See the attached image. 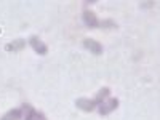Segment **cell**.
<instances>
[{
  "instance_id": "cell-1",
  "label": "cell",
  "mask_w": 160,
  "mask_h": 120,
  "mask_svg": "<svg viewBox=\"0 0 160 120\" xmlns=\"http://www.w3.org/2000/svg\"><path fill=\"white\" fill-rule=\"evenodd\" d=\"M117 108H118V99L117 98H109V99H106L102 104L98 106V112L101 115H108L112 111H115Z\"/></svg>"
},
{
  "instance_id": "cell-2",
  "label": "cell",
  "mask_w": 160,
  "mask_h": 120,
  "mask_svg": "<svg viewBox=\"0 0 160 120\" xmlns=\"http://www.w3.org/2000/svg\"><path fill=\"white\" fill-rule=\"evenodd\" d=\"M29 45L34 48V51L37 53V55H42V56H45L47 53H48V47L40 40L37 35H32L31 38H29Z\"/></svg>"
},
{
  "instance_id": "cell-3",
  "label": "cell",
  "mask_w": 160,
  "mask_h": 120,
  "mask_svg": "<svg viewBox=\"0 0 160 120\" xmlns=\"http://www.w3.org/2000/svg\"><path fill=\"white\" fill-rule=\"evenodd\" d=\"M21 109H22V112H26V114H24V120H47V117H45L42 112L32 109L29 104H24Z\"/></svg>"
},
{
  "instance_id": "cell-4",
  "label": "cell",
  "mask_w": 160,
  "mask_h": 120,
  "mask_svg": "<svg viewBox=\"0 0 160 120\" xmlns=\"http://www.w3.org/2000/svg\"><path fill=\"white\" fill-rule=\"evenodd\" d=\"M83 47H85L90 53L96 55V56L102 55V51H104L102 45H101L99 42H96V40H93V38H85V40H83Z\"/></svg>"
},
{
  "instance_id": "cell-5",
  "label": "cell",
  "mask_w": 160,
  "mask_h": 120,
  "mask_svg": "<svg viewBox=\"0 0 160 120\" xmlns=\"http://www.w3.org/2000/svg\"><path fill=\"white\" fill-rule=\"evenodd\" d=\"M82 19H83L85 26H87V28H90V29H95V28H98V26H99L98 16H96L93 11H90V10H85V11H83Z\"/></svg>"
},
{
  "instance_id": "cell-6",
  "label": "cell",
  "mask_w": 160,
  "mask_h": 120,
  "mask_svg": "<svg viewBox=\"0 0 160 120\" xmlns=\"http://www.w3.org/2000/svg\"><path fill=\"white\" fill-rule=\"evenodd\" d=\"M75 106L80 111H85V112H91V111H95L98 108V106L95 104V101L88 99V98H78V99H75Z\"/></svg>"
},
{
  "instance_id": "cell-7",
  "label": "cell",
  "mask_w": 160,
  "mask_h": 120,
  "mask_svg": "<svg viewBox=\"0 0 160 120\" xmlns=\"http://www.w3.org/2000/svg\"><path fill=\"white\" fill-rule=\"evenodd\" d=\"M24 47H26V42H24L22 38H18V40H13V42H10V43L5 47V50H7V51H11V53H16V51H21Z\"/></svg>"
},
{
  "instance_id": "cell-8",
  "label": "cell",
  "mask_w": 160,
  "mask_h": 120,
  "mask_svg": "<svg viewBox=\"0 0 160 120\" xmlns=\"http://www.w3.org/2000/svg\"><path fill=\"white\" fill-rule=\"evenodd\" d=\"M22 117H24L22 109H10L0 120H21Z\"/></svg>"
},
{
  "instance_id": "cell-9",
  "label": "cell",
  "mask_w": 160,
  "mask_h": 120,
  "mask_svg": "<svg viewBox=\"0 0 160 120\" xmlns=\"http://www.w3.org/2000/svg\"><path fill=\"white\" fill-rule=\"evenodd\" d=\"M109 95H111V90H109L108 87H106V88H101V90L98 91V95H96L95 98H93V101H95V104H96V106H99V104H102L106 99L109 98Z\"/></svg>"
},
{
  "instance_id": "cell-10",
  "label": "cell",
  "mask_w": 160,
  "mask_h": 120,
  "mask_svg": "<svg viewBox=\"0 0 160 120\" xmlns=\"http://www.w3.org/2000/svg\"><path fill=\"white\" fill-rule=\"evenodd\" d=\"M99 26H102V29H114V28H117V24L114 22V21H111V19H104V21H99Z\"/></svg>"
}]
</instances>
